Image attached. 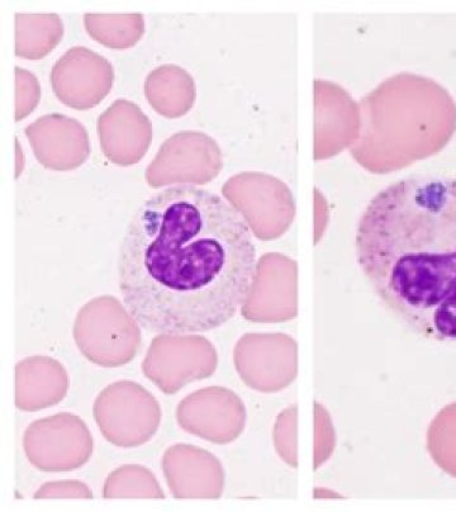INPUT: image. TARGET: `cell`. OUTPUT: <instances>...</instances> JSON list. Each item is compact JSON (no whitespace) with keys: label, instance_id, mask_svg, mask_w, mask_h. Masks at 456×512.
Listing matches in <instances>:
<instances>
[{"label":"cell","instance_id":"1","mask_svg":"<svg viewBox=\"0 0 456 512\" xmlns=\"http://www.w3.org/2000/svg\"><path fill=\"white\" fill-rule=\"evenodd\" d=\"M118 287L132 320L163 336L220 329L259 278L253 231L227 199L173 184L133 212L118 253Z\"/></svg>","mask_w":456,"mask_h":512},{"label":"cell","instance_id":"2","mask_svg":"<svg viewBox=\"0 0 456 512\" xmlns=\"http://www.w3.org/2000/svg\"><path fill=\"white\" fill-rule=\"evenodd\" d=\"M379 300L426 339L456 341V179H399L370 199L355 232Z\"/></svg>","mask_w":456,"mask_h":512}]
</instances>
